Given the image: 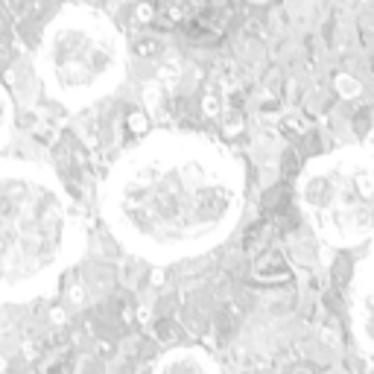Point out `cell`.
Masks as SVG:
<instances>
[{
    "instance_id": "1",
    "label": "cell",
    "mask_w": 374,
    "mask_h": 374,
    "mask_svg": "<svg viewBox=\"0 0 374 374\" xmlns=\"http://www.w3.org/2000/svg\"><path fill=\"white\" fill-rule=\"evenodd\" d=\"M246 208L240 161L211 138L155 132L132 146L102 181L99 211L123 249L176 263L219 246Z\"/></svg>"
},
{
    "instance_id": "2",
    "label": "cell",
    "mask_w": 374,
    "mask_h": 374,
    "mask_svg": "<svg viewBox=\"0 0 374 374\" xmlns=\"http://www.w3.org/2000/svg\"><path fill=\"white\" fill-rule=\"evenodd\" d=\"M82 252V225L53 170L0 161V304L29 301Z\"/></svg>"
},
{
    "instance_id": "3",
    "label": "cell",
    "mask_w": 374,
    "mask_h": 374,
    "mask_svg": "<svg viewBox=\"0 0 374 374\" xmlns=\"http://www.w3.org/2000/svg\"><path fill=\"white\" fill-rule=\"evenodd\" d=\"M35 67L53 99L67 108H85L120 85L126 44L99 9L67 6L47 23Z\"/></svg>"
},
{
    "instance_id": "4",
    "label": "cell",
    "mask_w": 374,
    "mask_h": 374,
    "mask_svg": "<svg viewBox=\"0 0 374 374\" xmlns=\"http://www.w3.org/2000/svg\"><path fill=\"white\" fill-rule=\"evenodd\" d=\"M298 208L319 240L351 249L374 237V152L342 146L313 158L298 176Z\"/></svg>"
},
{
    "instance_id": "5",
    "label": "cell",
    "mask_w": 374,
    "mask_h": 374,
    "mask_svg": "<svg viewBox=\"0 0 374 374\" xmlns=\"http://www.w3.org/2000/svg\"><path fill=\"white\" fill-rule=\"evenodd\" d=\"M351 325L360 348L374 363V252L357 266L351 287Z\"/></svg>"
},
{
    "instance_id": "6",
    "label": "cell",
    "mask_w": 374,
    "mask_h": 374,
    "mask_svg": "<svg viewBox=\"0 0 374 374\" xmlns=\"http://www.w3.org/2000/svg\"><path fill=\"white\" fill-rule=\"evenodd\" d=\"M152 374H222L219 366L214 363V357H208L199 348H176L167 351L158 363Z\"/></svg>"
},
{
    "instance_id": "7",
    "label": "cell",
    "mask_w": 374,
    "mask_h": 374,
    "mask_svg": "<svg viewBox=\"0 0 374 374\" xmlns=\"http://www.w3.org/2000/svg\"><path fill=\"white\" fill-rule=\"evenodd\" d=\"M12 138V102L9 94L0 88V146H6Z\"/></svg>"
}]
</instances>
